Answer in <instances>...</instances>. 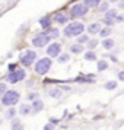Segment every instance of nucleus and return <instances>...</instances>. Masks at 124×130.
<instances>
[{"label":"nucleus","instance_id":"f257e3e1","mask_svg":"<svg viewBox=\"0 0 124 130\" xmlns=\"http://www.w3.org/2000/svg\"><path fill=\"white\" fill-rule=\"evenodd\" d=\"M83 31H85L83 24H80V22H72L70 25H67L64 28V35L67 38H70V37H79Z\"/></svg>","mask_w":124,"mask_h":130},{"label":"nucleus","instance_id":"393cba45","mask_svg":"<svg viewBox=\"0 0 124 130\" xmlns=\"http://www.w3.org/2000/svg\"><path fill=\"white\" fill-rule=\"evenodd\" d=\"M29 107L28 105H22L21 107V110H19V111H21V114H24V116H26V114H28V112H29Z\"/></svg>","mask_w":124,"mask_h":130},{"label":"nucleus","instance_id":"f704fd0d","mask_svg":"<svg viewBox=\"0 0 124 130\" xmlns=\"http://www.w3.org/2000/svg\"><path fill=\"white\" fill-rule=\"evenodd\" d=\"M104 22H105L107 25H112L114 24V21H110V19H104Z\"/></svg>","mask_w":124,"mask_h":130},{"label":"nucleus","instance_id":"6e6552de","mask_svg":"<svg viewBox=\"0 0 124 130\" xmlns=\"http://www.w3.org/2000/svg\"><path fill=\"white\" fill-rule=\"evenodd\" d=\"M60 51H61V45H60L59 42H53V44H50L48 48H47V54L50 57H59Z\"/></svg>","mask_w":124,"mask_h":130},{"label":"nucleus","instance_id":"1a4fd4ad","mask_svg":"<svg viewBox=\"0 0 124 130\" xmlns=\"http://www.w3.org/2000/svg\"><path fill=\"white\" fill-rule=\"evenodd\" d=\"M54 21L59 22V24H66V22L69 21V16H67L66 13H57V15L54 16Z\"/></svg>","mask_w":124,"mask_h":130},{"label":"nucleus","instance_id":"b1692460","mask_svg":"<svg viewBox=\"0 0 124 130\" xmlns=\"http://www.w3.org/2000/svg\"><path fill=\"white\" fill-rule=\"evenodd\" d=\"M88 40H89V38L86 35H79V38H77V44H80V45H82L83 42H86Z\"/></svg>","mask_w":124,"mask_h":130},{"label":"nucleus","instance_id":"c85d7f7f","mask_svg":"<svg viewBox=\"0 0 124 130\" xmlns=\"http://www.w3.org/2000/svg\"><path fill=\"white\" fill-rule=\"evenodd\" d=\"M37 98H38V94H29L28 95V100H31V101H35Z\"/></svg>","mask_w":124,"mask_h":130},{"label":"nucleus","instance_id":"f8f14e48","mask_svg":"<svg viewBox=\"0 0 124 130\" xmlns=\"http://www.w3.org/2000/svg\"><path fill=\"white\" fill-rule=\"evenodd\" d=\"M99 24H91L88 26V32L89 34H98L99 32Z\"/></svg>","mask_w":124,"mask_h":130},{"label":"nucleus","instance_id":"a211bd4d","mask_svg":"<svg viewBox=\"0 0 124 130\" xmlns=\"http://www.w3.org/2000/svg\"><path fill=\"white\" fill-rule=\"evenodd\" d=\"M99 3H101V0H85V2H83V5H85V6H88V7L98 6Z\"/></svg>","mask_w":124,"mask_h":130},{"label":"nucleus","instance_id":"473e14b6","mask_svg":"<svg viewBox=\"0 0 124 130\" xmlns=\"http://www.w3.org/2000/svg\"><path fill=\"white\" fill-rule=\"evenodd\" d=\"M114 21H115V22H123V21H124V15H120V16H118V18H115Z\"/></svg>","mask_w":124,"mask_h":130},{"label":"nucleus","instance_id":"0eeeda50","mask_svg":"<svg viewBox=\"0 0 124 130\" xmlns=\"http://www.w3.org/2000/svg\"><path fill=\"white\" fill-rule=\"evenodd\" d=\"M50 41V38H48L45 34H38L32 38V44L35 45V47H44L47 42Z\"/></svg>","mask_w":124,"mask_h":130},{"label":"nucleus","instance_id":"f3484780","mask_svg":"<svg viewBox=\"0 0 124 130\" xmlns=\"http://www.w3.org/2000/svg\"><path fill=\"white\" fill-rule=\"evenodd\" d=\"M70 51L75 54H79L83 51V45H80V44H75V45H72L70 47Z\"/></svg>","mask_w":124,"mask_h":130},{"label":"nucleus","instance_id":"2eb2a0df","mask_svg":"<svg viewBox=\"0 0 124 130\" xmlns=\"http://www.w3.org/2000/svg\"><path fill=\"white\" fill-rule=\"evenodd\" d=\"M102 47L107 48V50L112 48V47H114V40H111V38H105V40L102 41Z\"/></svg>","mask_w":124,"mask_h":130},{"label":"nucleus","instance_id":"7c9ffc66","mask_svg":"<svg viewBox=\"0 0 124 130\" xmlns=\"http://www.w3.org/2000/svg\"><path fill=\"white\" fill-rule=\"evenodd\" d=\"M15 114H16V111H15V110H13V108H10V110H9V111H7V117H13V116H15Z\"/></svg>","mask_w":124,"mask_h":130},{"label":"nucleus","instance_id":"412c9836","mask_svg":"<svg viewBox=\"0 0 124 130\" xmlns=\"http://www.w3.org/2000/svg\"><path fill=\"white\" fill-rule=\"evenodd\" d=\"M108 69V63H107L105 60H101V61H98V70L102 72V70H107Z\"/></svg>","mask_w":124,"mask_h":130},{"label":"nucleus","instance_id":"9d476101","mask_svg":"<svg viewBox=\"0 0 124 130\" xmlns=\"http://www.w3.org/2000/svg\"><path fill=\"white\" fill-rule=\"evenodd\" d=\"M40 24H41V28L48 29V28H51V19L48 18V16H44V18L40 19Z\"/></svg>","mask_w":124,"mask_h":130},{"label":"nucleus","instance_id":"2f4dec72","mask_svg":"<svg viewBox=\"0 0 124 130\" xmlns=\"http://www.w3.org/2000/svg\"><path fill=\"white\" fill-rule=\"evenodd\" d=\"M53 129H54V126H53L51 123H50V124H45V126H44V130H53Z\"/></svg>","mask_w":124,"mask_h":130},{"label":"nucleus","instance_id":"20e7f679","mask_svg":"<svg viewBox=\"0 0 124 130\" xmlns=\"http://www.w3.org/2000/svg\"><path fill=\"white\" fill-rule=\"evenodd\" d=\"M37 57V53L35 51H32V50H26L22 56H21V63L24 66H31L34 63V60Z\"/></svg>","mask_w":124,"mask_h":130},{"label":"nucleus","instance_id":"c9c22d12","mask_svg":"<svg viewBox=\"0 0 124 130\" xmlns=\"http://www.w3.org/2000/svg\"><path fill=\"white\" fill-rule=\"evenodd\" d=\"M9 69H10V70H15V69H16V64H10L9 66Z\"/></svg>","mask_w":124,"mask_h":130},{"label":"nucleus","instance_id":"a878e982","mask_svg":"<svg viewBox=\"0 0 124 130\" xmlns=\"http://www.w3.org/2000/svg\"><path fill=\"white\" fill-rule=\"evenodd\" d=\"M67 60H69V54H61V56H59V63H64Z\"/></svg>","mask_w":124,"mask_h":130},{"label":"nucleus","instance_id":"c756f323","mask_svg":"<svg viewBox=\"0 0 124 130\" xmlns=\"http://www.w3.org/2000/svg\"><path fill=\"white\" fill-rule=\"evenodd\" d=\"M6 92V85H3V83H0V95H3Z\"/></svg>","mask_w":124,"mask_h":130},{"label":"nucleus","instance_id":"bb28decb","mask_svg":"<svg viewBox=\"0 0 124 130\" xmlns=\"http://www.w3.org/2000/svg\"><path fill=\"white\" fill-rule=\"evenodd\" d=\"M99 10L101 12H107V10H108V3H102L99 6Z\"/></svg>","mask_w":124,"mask_h":130},{"label":"nucleus","instance_id":"aec40b11","mask_svg":"<svg viewBox=\"0 0 124 130\" xmlns=\"http://www.w3.org/2000/svg\"><path fill=\"white\" fill-rule=\"evenodd\" d=\"M85 59L89 60V61H94V60H96V54L94 51H86L85 53Z\"/></svg>","mask_w":124,"mask_h":130},{"label":"nucleus","instance_id":"e433bc0d","mask_svg":"<svg viewBox=\"0 0 124 130\" xmlns=\"http://www.w3.org/2000/svg\"><path fill=\"white\" fill-rule=\"evenodd\" d=\"M120 7H121V9H124V2H121V3H120Z\"/></svg>","mask_w":124,"mask_h":130},{"label":"nucleus","instance_id":"5701e85b","mask_svg":"<svg viewBox=\"0 0 124 130\" xmlns=\"http://www.w3.org/2000/svg\"><path fill=\"white\" fill-rule=\"evenodd\" d=\"M99 34H101V37H104V38H105V37H108L110 34H111V29H110V28H104V29L99 31Z\"/></svg>","mask_w":124,"mask_h":130},{"label":"nucleus","instance_id":"cd10ccee","mask_svg":"<svg viewBox=\"0 0 124 130\" xmlns=\"http://www.w3.org/2000/svg\"><path fill=\"white\" fill-rule=\"evenodd\" d=\"M98 45V41L96 40H92V41H89V48H95Z\"/></svg>","mask_w":124,"mask_h":130},{"label":"nucleus","instance_id":"4be33fe9","mask_svg":"<svg viewBox=\"0 0 124 130\" xmlns=\"http://www.w3.org/2000/svg\"><path fill=\"white\" fill-rule=\"evenodd\" d=\"M12 130H24V126L19 121H13L12 123Z\"/></svg>","mask_w":124,"mask_h":130},{"label":"nucleus","instance_id":"ddd939ff","mask_svg":"<svg viewBox=\"0 0 124 130\" xmlns=\"http://www.w3.org/2000/svg\"><path fill=\"white\" fill-rule=\"evenodd\" d=\"M45 35H47L50 40H51V38H57V37H59V31L56 29V28H48Z\"/></svg>","mask_w":124,"mask_h":130},{"label":"nucleus","instance_id":"4468645a","mask_svg":"<svg viewBox=\"0 0 124 130\" xmlns=\"http://www.w3.org/2000/svg\"><path fill=\"white\" fill-rule=\"evenodd\" d=\"M42 107H44V104H42L41 100H35L32 102V110L34 111H40V110H42Z\"/></svg>","mask_w":124,"mask_h":130},{"label":"nucleus","instance_id":"7ed1b4c3","mask_svg":"<svg viewBox=\"0 0 124 130\" xmlns=\"http://www.w3.org/2000/svg\"><path fill=\"white\" fill-rule=\"evenodd\" d=\"M51 59H48V57H44V59L38 60V63L35 64V72L38 75H45L48 70H50V67H51Z\"/></svg>","mask_w":124,"mask_h":130},{"label":"nucleus","instance_id":"9b49d317","mask_svg":"<svg viewBox=\"0 0 124 130\" xmlns=\"http://www.w3.org/2000/svg\"><path fill=\"white\" fill-rule=\"evenodd\" d=\"M115 18H117V10H115V9H111V10L108 9L105 12V16H104V19H110V21H114ZM114 22H115V21H114Z\"/></svg>","mask_w":124,"mask_h":130},{"label":"nucleus","instance_id":"423d86ee","mask_svg":"<svg viewBox=\"0 0 124 130\" xmlns=\"http://www.w3.org/2000/svg\"><path fill=\"white\" fill-rule=\"evenodd\" d=\"M25 70H22V69H18V70L12 72L9 76H7V79H9V82L10 83H16V82H21L22 79H25Z\"/></svg>","mask_w":124,"mask_h":130},{"label":"nucleus","instance_id":"39448f33","mask_svg":"<svg viewBox=\"0 0 124 130\" xmlns=\"http://www.w3.org/2000/svg\"><path fill=\"white\" fill-rule=\"evenodd\" d=\"M88 13V6H85L83 3H77L72 7V15L75 18H80V16H85Z\"/></svg>","mask_w":124,"mask_h":130},{"label":"nucleus","instance_id":"dca6fc26","mask_svg":"<svg viewBox=\"0 0 124 130\" xmlns=\"http://www.w3.org/2000/svg\"><path fill=\"white\" fill-rule=\"evenodd\" d=\"M50 96H53V98H60L61 96V91H60L59 88H53V89H50Z\"/></svg>","mask_w":124,"mask_h":130},{"label":"nucleus","instance_id":"4c0bfd02","mask_svg":"<svg viewBox=\"0 0 124 130\" xmlns=\"http://www.w3.org/2000/svg\"><path fill=\"white\" fill-rule=\"evenodd\" d=\"M111 2H117V0H111Z\"/></svg>","mask_w":124,"mask_h":130},{"label":"nucleus","instance_id":"f03ea898","mask_svg":"<svg viewBox=\"0 0 124 130\" xmlns=\"http://www.w3.org/2000/svg\"><path fill=\"white\" fill-rule=\"evenodd\" d=\"M19 96L21 95L16 91H6L3 94V98H2V104H5V105H15L19 101Z\"/></svg>","mask_w":124,"mask_h":130},{"label":"nucleus","instance_id":"72a5a7b5","mask_svg":"<svg viewBox=\"0 0 124 130\" xmlns=\"http://www.w3.org/2000/svg\"><path fill=\"white\" fill-rule=\"evenodd\" d=\"M118 79H120V80H123V82H124V70L118 73Z\"/></svg>","mask_w":124,"mask_h":130},{"label":"nucleus","instance_id":"6ab92c4d","mask_svg":"<svg viewBox=\"0 0 124 130\" xmlns=\"http://www.w3.org/2000/svg\"><path fill=\"white\" fill-rule=\"evenodd\" d=\"M105 89H108V91H112V89L117 88V82L115 80H110V82H105Z\"/></svg>","mask_w":124,"mask_h":130}]
</instances>
